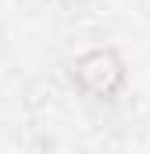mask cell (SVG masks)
I'll return each instance as SVG.
<instances>
[{"instance_id": "6da1fadb", "label": "cell", "mask_w": 150, "mask_h": 154, "mask_svg": "<svg viewBox=\"0 0 150 154\" xmlns=\"http://www.w3.org/2000/svg\"><path fill=\"white\" fill-rule=\"evenodd\" d=\"M118 61H114L111 54H104V50H97V54H89V57H82L79 61V79L89 86V90H97V93H104V90H111L114 82H118Z\"/></svg>"}]
</instances>
